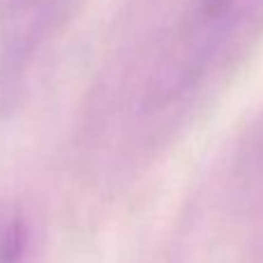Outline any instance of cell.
Masks as SVG:
<instances>
[{
  "label": "cell",
  "instance_id": "obj_3",
  "mask_svg": "<svg viewBox=\"0 0 263 263\" xmlns=\"http://www.w3.org/2000/svg\"><path fill=\"white\" fill-rule=\"evenodd\" d=\"M26 233L18 219H0V263H21Z\"/></svg>",
  "mask_w": 263,
  "mask_h": 263
},
{
  "label": "cell",
  "instance_id": "obj_1",
  "mask_svg": "<svg viewBox=\"0 0 263 263\" xmlns=\"http://www.w3.org/2000/svg\"><path fill=\"white\" fill-rule=\"evenodd\" d=\"M60 0H7L3 9L0 37L7 67L21 65L44 40L58 12Z\"/></svg>",
  "mask_w": 263,
  "mask_h": 263
},
{
  "label": "cell",
  "instance_id": "obj_2",
  "mask_svg": "<svg viewBox=\"0 0 263 263\" xmlns=\"http://www.w3.org/2000/svg\"><path fill=\"white\" fill-rule=\"evenodd\" d=\"M263 0H203V14L210 23H238L259 9Z\"/></svg>",
  "mask_w": 263,
  "mask_h": 263
}]
</instances>
